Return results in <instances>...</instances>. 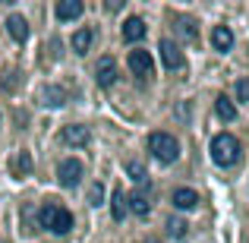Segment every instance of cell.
<instances>
[{
	"label": "cell",
	"mask_w": 249,
	"mask_h": 243,
	"mask_svg": "<svg viewBox=\"0 0 249 243\" xmlns=\"http://www.w3.org/2000/svg\"><path fill=\"white\" fill-rule=\"evenodd\" d=\"M212 44H214V51L227 54V51L233 48V32L227 29V25H214V32H212Z\"/></svg>",
	"instance_id": "13"
},
{
	"label": "cell",
	"mask_w": 249,
	"mask_h": 243,
	"mask_svg": "<svg viewBox=\"0 0 249 243\" xmlns=\"http://www.w3.org/2000/svg\"><path fill=\"white\" fill-rule=\"evenodd\" d=\"M91 38H95V32H91V29H79L73 35V51H76V54H89Z\"/></svg>",
	"instance_id": "18"
},
{
	"label": "cell",
	"mask_w": 249,
	"mask_h": 243,
	"mask_svg": "<svg viewBox=\"0 0 249 243\" xmlns=\"http://www.w3.org/2000/svg\"><path fill=\"white\" fill-rule=\"evenodd\" d=\"M237 101H249V79L237 82Z\"/></svg>",
	"instance_id": "24"
},
{
	"label": "cell",
	"mask_w": 249,
	"mask_h": 243,
	"mask_svg": "<svg viewBox=\"0 0 249 243\" xmlns=\"http://www.w3.org/2000/svg\"><path fill=\"white\" fill-rule=\"evenodd\" d=\"M126 208H129L133 215H139V218H145V215L152 212L148 193H145V189H133V193H126Z\"/></svg>",
	"instance_id": "9"
},
{
	"label": "cell",
	"mask_w": 249,
	"mask_h": 243,
	"mask_svg": "<svg viewBox=\"0 0 249 243\" xmlns=\"http://www.w3.org/2000/svg\"><path fill=\"white\" fill-rule=\"evenodd\" d=\"M174 25H177V32H180L186 41H196V38H199V22H196V19H189V16H174Z\"/></svg>",
	"instance_id": "16"
},
{
	"label": "cell",
	"mask_w": 249,
	"mask_h": 243,
	"mask_svg": "<svg viewBox=\"0 0 249 243\" xmlns=\"http://www.w3.org/2000/svg\"><path fill=\"white\" fill-rule=\"evenodd\" d=\"M148 152H152L161 164H170V161L180 158V142H177L170 133H152L148 136Z\"/></svg>",
	"instance_id": "3"
},
{
	"label": "cell",
	"mask_w": 249,
	"mask_h": 243,
	"mask_svg": "<svg viewBox=\"0 0 249 243\" xmlns=\"http://www.w3.org/2000/svg\"><path fill=\"white\" fill-rule=\"evenodd\" d=\"M89 206H104V183H91V189H89Z\"/></svg>",
	"instance_id": "23"
},
{
	"label": "cell",
	"mask_w": 249,
	"mask_h": 243,
	"mask_svg": "<svg viewBox=\"0 0 249 243\" xmlns=\"http://www.w3.org/2000/svg\"><path fill=\"white\" fill-rule=\"evenodd\" d=\"M6 32L13 35V41H19V44H22L25 38H29V22H25V19L19 16V13H13V16L6 19Z\"/></svg>",
	"instance_id": "14"
},
{
	"label": "cell",
	"mask_w": 249,
	"mask_h": 243,
	"mask_svg": "<svg viewBox=\"0 0 249 243\" xmlns=\"http://www.w3.org/2000/svg\"><path fill=\"white\" fill-rule=\"evenodd\" d=\"M38 221H41V227H48V231L57 234V237H63V234L73 231V215H70L57 199H48V202H44L41 212H38Z\"/></svg>",
	"instance_id": "1"
},
{
	"label": "cell",
	"mask_w": 249,
	"mask_h": 243,
	"mask_svg": "<svg viewBox=\"0 0 249 243\" xmlns=\"http://www.w3.org/2000/svg\"><path fill=\"white\" fill-rule=\"evenodd\" d=\"M212 161L218 168H233L240 161V142L231 133H218L212 139Z\"/></svg>",
	"instance_id": "2"
},
{
	"label": "cell",
	"mask_w": 249,
	"mask_h": 243,
	"mask_svg": "<svg viewBox=\"0 0 249 243\" xmlns=\"http://www.w3.org/2000/svg\"><path fill=\"white\" fill-rule=\"evenodd\" d=\"M145 38V22L139 16H129L123 22V41H142Z\"/></svg>",
	"instance_id": "15"
},
{
	"label": "cell",
	"mask_w": 249,
	"mask_h": 243,
	"mask_svg": "<svg viewBox=\"0 0 249 243\" xmlns=\"http://www.w3.org/2000/svg\"><path fill=\"white\" fill-rule=\"evenodd\" d=\"M214 114H218L221 120L231 123V120H237V104H233L227 95H218V101H214Z\"/></svg>",
	"instance_id": "17"
},
{
	"label": "cell",
	"mask_w": 249,
	"mask_h": 243,
	"mask_svg": "<svg viewBox=\"0 0 249 243\" xmlns=\"http://www.w3.org/2000/svg\"><path fill=\"white\" fill-rule=\"evenodd\" d=\"M63 142L67 146H73V149H79V146H89V139H91V130L89 127H82V123H70V127H63Z\"/></svg>",
	"instance_id": "8"
},
{
	"label": "cell",
	"mask_w": 249,
	"mask_h": 243,
	"mask_svg": "<svg viewBox=\"0 0 249 243\" xmlns=\"http://www.w3.org/2000/svg\"><path fill=\"white\" fill-rule=\"evenodd\" d=\"M95 79H98L101 89H110V85L117 82V60H114V57H101V60H98Z\"/></svg>",
	"instance_id": "7"
},
{
	"label": "cell",
	"mask_w": 249,
	"mask_h": 243,
	"mask_svg": "<svg viewBox=\"0 0 249 243\" xmlns=\"http://www.w3.org/2000/svg\"><path fill=\"white\" fill-rule=\"evenodd\" d=\"M167 234L174 240H186L189 237V224L183 218H167Z\"/></svg>",
	"instance_id": "20"
},
{
	"label": "cell",
	"mask_w": 249,
	"mask_h": 243,
	"mask_svg": "<svg viewBox=\"0 0 249 243\" xmlns=\"http://www.w3.org/2000/svg\"><path fill=\"white\" fill-rule=\"evenodd\" d=\"M110 215H114V221H123V215H126V193L123 189H114V196H110Z\"/></svg>",
	"instance_id": "19"
},
{
	"label": "cell",
	"mask_w": 249,
	"mask_h": 243,
	"mask_svg": "<svg viewBox=\"0 0 249 243\" xmlns=\"http://www.w3.org/2000/svg\"><path fill=\"white\" fill-rule=\"evenodd\" d=\"M126 174H129V177H133V180H136V183H139V187H145V183H148V170H145V168H142V164H139V161H129V164H126Z\"/></svg>",
	"instance_id": "22"
},
{
	"label": "cell",
	"mask_w": 249,
	"mask_h": 243,
	"mask_svg": "<svg viewBox=\"0 0 249 243\" xmlns=\"http://www.w3.org/2000/svg\"><path fill=\"white\" fill-rule=\"evenodd\" d=\"M82 161L79 158H63L57 164V180H60V187H76V183L82 180Z\"/></svg>",
	"instance_id": "4"
},
{
	"label": "cell",
	"mask_w": 249,
	"mask_h": 243,
	"mask_svg": "<svg viewBox=\"0 0 249 243\" xmlns=\"http://www.w3.org/2000/svg\"><path fill=\"white\" fill-rule=\"evenodd\" d=\"M41 104L44 108H63V104H67V89H63V85H44Z\"/></svg>",
	"instance_id": "11"
},
{
	"label": "cell",
	"mask_w": 249,
	"mask_h": 243,
	"mask_svg": "<svg viewBox=\"0 0 249 243\" xmlns=\"http://www.w3.org/2000/svg\"><path fill=\"white\" fill-rule=\"evenodd\" d=\"M13 174H16V177L32 174V155L29 152H19L16 158H13Z\"/></svg>",
	"instance_id": "21"
},
{
	"label": "cell",
	"mask_w": 249,
	"mask_h": 243,
	"mask_svg": "<svg viewBox=\"0 0 249 243\" xmlns=\"http://www.w3.org/2000/svg\"><path fill=\"white\" fill-rule=\"evenodd\" d=\"M158 51H161V60H164L167 70H183V51L174 38H161Z\"/></svg>",
	"instance_id": "6"
},
{
	"label": "cell",
	"mask_w": 249,
	"mask_h": 243,
	"mask_svg": "<svg viewBox=\"0 0 249 243\" xmlns=\"http://www.w3.org/2000/svg\"><path fill=\"white\" fill-rule=\"evenodd\" d=\"M126 63H129V70H133L139 79H152L155 76V60H152L148 51H129Z\"/></svg>",
	"instance_id": "5"
},
{
	"label": "cell",
	"mask_w": 249,
	"mask_h": 243,
	"mask_svg": "<svg viewBox=\"0 0 249 243\" xmlns=\"http://www.w3.org/2000/svg\"><path fill=\"white\" fill-rule=\"evenodd\" d=\"M82 0H57V19H60V22H70V19H79L82 16Z\"/></svg>",
	"instance_id": "12"
},
{
	"label": "cell",
	"mask_w": 249,
	"mask_h": 243,
	"mask_svg": "<svg viewBox=\"0 0 249 243\" xmlns=\"http://www.w3.org/2000/svg\"><path fill=\"white\" fill-rule=\"evenodd\" d=\"M148 243H161V240H148Z\"/></svg>",
	"instance_id": "25"
},
{
	"label": "cell",
	"mask_w": 249,
	"mask_h": 243,
	"mask_svg": "<svg viewBox=\"0 0 249 243\" xmlns=\"http://www.w3.org/2000/svg\"><path fill=\"white\" fill-rule=\"evenodd\" d=\"M170 202H174V208H180V212H189V208L199 206V193L189 189V187H180V189H174Z\"/></svg>",
	"instance_id": "10"
}]
</instances>
